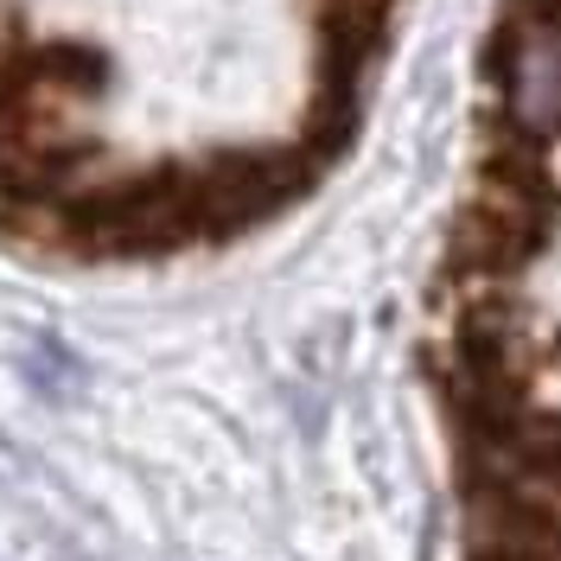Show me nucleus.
I'll return each instance as SVG.
<instances>
[{
  "instance_id": "obj_1",
  "label": "nucleus",
  "mask_w": 561,
  "mask_h": 561,
  "mask_svg": "<svg viewBox=\"0 0 561 561\" xmlns=\"http://www.w3.org/2000/svg\"><path fill=\"white\" fill-rule=\"evenodd\" d=\"M556 140H561V135H556Z\"/></svg>"
}]
</instances>
